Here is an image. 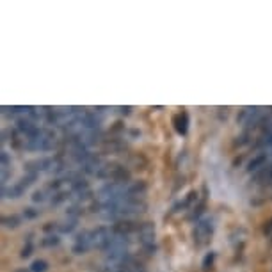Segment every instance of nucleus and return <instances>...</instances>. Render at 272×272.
Segmentation results:
<instances>
[{"label":"nucleus","instance_id":"20","mask_svg":"<svg viewBox=\"0 0 272 272\" xmlns=\"http://www.w3.org/2000/svg\"><path fill=\"white\" fill-rule=\"evenodd\" d=\"M32 249H34V245H32L31 242H27V245L22 249V254H20V256H22V258H29L32 254Z\"/></svg>","mask_w":272,"mask_h":272},{"label":"nucleus","instance_id":"11","mask_svg":"<svg viewBox=\"0 0 272 272\" xmlns=\"http://www.w3.org/2000/svg\"><path fill=\"white\" fill-rule=\"evenodd\" d=\"M77 223H78V219L66 217V221L59 223V232H61V233H72L73 230L77 228Z\"/></svg>","mask_w":272,"mask_h":272},{"label":"nucleus","instance_id":"18","mask_svg":"<svg viewBox=\"0 0 272 272\" xmlns=\"http://www.w3.org/2000/svg\"><path fill=\"white\" fill-rule=\"evenodd\" d=\"M46 192L48 191H36L32 194V201H34V203H43V201L46 199Z\"/></svg>","mask_w":272,"mask_h":272},{"label":"nucleus","instance_id":"1","mask_svg":"<svg viewBox=\"0 0 272 272\" xmlns=\"http://www.w3.org/2000/svg\"><path fill=\"white\" fill-rule=\"evenodd\" d=\"M214 223H215L214 217H203L196 223V226L192 230V238H194V242L197 245H203L205 242H208V238L212 236V233L215 230Z\"/></svg>","mask_w":272,"mask_h":272},{"label":"nucleus","instance_id":"9","mask_svg":"<svg viewBox=\"0 0 272 272\" xmlns=\"http://www.w3.org/2000/svg\"><path fill=\"white\" fill-rule=\"evenodd\" d=\"M146 189H148V185H146V182H143V180H139V182H130L128 191H126V196L139 197L146 192Z\"/></svg>","mask_w":272,"mask_h":272},{"label":"nucleus","instance_id":"13","mask_svg":"<svg viewBox=\"0 0 272 272\" xmlns=\"http://www.w3.org/2000/svg\"><path fill=\"white\" fill-rule=\"evenodd\" d=\"M59 242H61V238H59V235H46L43 240H41V245H45V247H52V245H57Z\"/></svg>","mask_w":272,"mask_h":272},{"label":"nucleus","instance_id":"24","mask_svg":"<svg viewBox=\"0 0 272 272\" xmlns=\"http://www.w3.org/2000/svg\"><path fill=\"white\" fill-rule=\"evenodd\" d=\"M130 111H132V107H119L121 114H130Z\"/></svg>","mask_w":272,"mask_h":272},{"label":"nucleus","instance_id":"15","mask_svg":"<svg viewBox=\"0 0 272 272\" xmlns=\"http://www.w3.org/2000/svg\"><path fill=\"white\" fill-rule=\"evenodd\" d=\"M68 197H70V194L68 192H55V194H52V199H50V203L52 205H61L63 201H66Z\"/></svg>","mask_w":272,"mask_h":272},{"label":"nucleus","instance_id":"14","mask_svg":"<svg viewBox=\"0 0 272 272\" xmlns=\"http://www.w3.org/2000/svg\"><path fill=\"white\" fill-rule=\"evenodd\" d=\"M46 269H48V263H46L45 260H36V262H32L31 265L32 272H46Z\"/></svg>","mask_w":272,"mask_h":272},{"label":"nucleus","instance_id":"12","mask_svg":"<svg viewBox=\"0 0 272 272\" xmlns=\"http://www.w3.org/2000/svg\"><path fill=\"white\" fill-rule=\"evenodd\" d=\"M0 223L4 228H18L22 224V217L20 215H4Z\"/></svg>","mask_w":272,"mask_h":272},{"label":"nucleus","instance_id":"4","mask_svg":"<svg viewBox=\"0 0 272 272\" xmlns=\"http://www.w3.org/2000/svg\"><path fill=\"white\" fill-rule=\"evenodd\" d=\"M112 232L116 233V235L130 236L132 233H137L139 232V223L128 221V219H123V221H117V223L112 224Z\"/></svg>","mask_w":272,"mask_h":272},{"label":"nucleus","instance_id":"2","mask_svg":"<svg viewBox=\"0 0 272 272\" xmlns=\"http://www.w3.org/2000/svg\"><path fill=\"white\" fill-rule=\"evenodd\" d=\"M93 247H96V249H107L109 244H111L112 240V235H114V232H112V228H107V226H100L96 228V230H93Z\"/></svg>","mask_w":272,"mask_h":272},{"label":"nucleus","instance_id":"17","mask_svg":"<svg viewBox=\"0 0 272 272\" xmlns=\"http://www.w3.org/2000/svg\"><path fill=\"white\" fill-rule=\"evenodd\" d=\"M214 260H215V253L214 251H210V253L205 256V260H203V271H208V269L214 265Z\"/></svg>","mask_w":272,"mask_h":272},{"label":"nucleus","instance_id":"3","mask_svg":"<svg viewBox=\"0 0 272 272\" xmlns=\"http://www.w3.org/2000/svg\"><path fill=\"white\" fill-rule=\"evenodd\" d=\"M93 247V233L89 230H84L78 233L75 238V245H73V253L75 254H84Z\"/></svg>","mask_w":272,"mask_h":272},{"label":"nucleus","instance_id":"22","mask_svg":"<svg viewBox=\"0 0 272 272\" xmlns=\"http://www.w3.org/2000/svg\"><path fill=\"white\" fill-rule=\"evenodd\" d=\"M9 164H11L9 153H7V152H2V167H9Z\"/></svg>","mask_w":272,"mask_h":272},{"label":"nucleus","instance_id":"19","mask_svg":"<svg viewBox=\"0 0 272 272\" xmlns=\"http://www.w3.org/2000/svg\"><path fill=\"white\" fill-rule=\"evenodd\" d=\"M23 217L25 219H36V217H39V210H36V208H25L23 210Z\"/></svg>","mask_w":272,"mask_h":272},{"label":"nucleus","instance_id":"5","mask_svg":"<svg viewBox=\"0 0 272 272\" xmlns=\"http://www.w3.org/2000/svg\"><path fill=\"white\" fill-rule=\"evenodd\" d=\"M267 165V153H260V155L253 156L249 162H247V173H258V171H262L263 167Z\"/></svg>","mask_w":272,"mask_h":272},{"label":"nucleus","instance_id":"10","mask_svg":"<svg viewBox=\"0 0 272 272\" xmlns=\"http://www.w3.org/2000/svg\"><path fill=\"white\" fill-rule=\"evenodd\" d=\"M254 183H271L272 182V164L265 165L262 171L254 174Z\"/></svg>","mask_w":272,"mask_h":272},{"label":"nucleus","instance_id":"21","mask_svg":"<svg viewBox=\"0 0 272 272\" xmlns=\"http://www.w3.org/2000/svg\"><path fill=\"white\" fill-rule=\"evenodd\" d=\"M9 178H11L9 167H2V187H5V183H7Z\"/></svg>","mask_w":272,"mask_h":272},{"label":"nucleus","instance_id":"23","mask_svg":"<svg viewBox=\"0 0 272 272\" xmlns=\"http://www.w3.org/2000/svg\"><path fill=\"white\" fill-rule=\"evenodd\" d=\"M55 228H59V224H54V223H46V224H45V228H43V230H45L46 233H50V232H54Z\"/></svg>","mask_w":272,"mask_h":272},{"label":"nucleus","instance_id":"8","mask_svg":"<svg viewBox=\"0 0 272 272\" xmlns=\"http://www.w3.org/2000/svg\"><path fill=\"white\" fill-rule=\"evenodd\" d=\"M173 123H174V128H176V132L182 135L187 134L189 130V114L187 112H180V114H176V116L173 117Z\"/></svg>","mask_w":272,"mask_h":272},{"label":"nucleus","instance_id":"7","mask_svg":"<svg viewBox=\"0 0 272 272\" xmlns=\"http://www.w3.org/2000/svg\"><path fill=\"white\" fill-rule=\"evenodd\" d=\"M102 167H103V160L96 155L91 156L85 164H82V171H84L85 174H98Z\"/></svg>","mask_w":272,"mask_h":272},{"label":"nucleus","instance_id":"6","mask_svg":"<svg viewBox=\"0 0 272 272\" xmlns=\"http://www.w3.org/2000/svg\"><path fill=\"white\" fill-rule=\"evenodd\" d=\"M27 191V189L23 187L22 183H14V185H11V187H2V197L4 199H9V197H13V199H18V197L23 196V192Z\"/></svg>","mask_w":272,"mask_h":272},{"label":"nucleus","instance_id":"16","mask_svg":"<svg viewBox=\"0 0 272 272\" xmlns=\"http://www.w3.org/2000/svg\"><path fill=\"white\" fill-rule=\"evenodd\" d=\"M82 212H84V208L78 205H73L70 206V208L66 210V217H73V219H78V215H82Z\"/></svg>","mask_w":272,"mask_h":272},{"label":"nucleus","instance_id":"25","mask_svg":"<svg viewBox=\"0 0 272 272\" xmlns=\"http://www.w3.org/2000/svg\"><path fill=\"white\" fill-rule=\"evenodd\" d=\"M14 272H32L31 269H25V267H22V269H16Z\"/></svg>","mask_w":272,"mask_h":272}]
</instances>
